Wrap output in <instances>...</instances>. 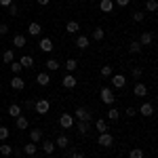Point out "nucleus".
Masks as SVG:
<instances>
[{"label": "nucleus", "instance_id": "obj_1", "mask_svg": "<svg viewBox=\"0 0 158 158\" xmlns=\"http://www.w3.org/2000/svg\"><path fill=\"white\" fill-rule=\"evenodd\" d=\"M99 97H101V101H103L106 106H114V101H116L112 86H101V91H99Z\"/></svg>", "mask_w": 158, "mask_h": 158}, {"label": "nucleus", "instance_id": "obj_2", "mask_svg": "<svg viewBox=\"0 0 158 158\" xmlns=\"http://www.w3.org/2000/svg\"><path fill=\"white\" fill-rule=\"evenodd\" d=\"M72 116H74V120H85V122H91V120H93L91 110H89V108H82V106H80V108H76V112H74Z\"/></svg>", "mask_w": 158, "mask_h": 158}, {"label": "nucleus", "instance_id": "obj_3", "mask_svg": "<svg viewBox=\"0 0 158 158\" xmlns=\"http://www.w3.org/2000/svg\"><path fill=\"white\" fill-rule=\"evenodd\" d=\"M34 110H36V114L38 116H44V114H49V110H51V101L49 99H36V103H34Z\"/></svg>", "mask_w": 158, "mask_h": 158}, {"label": "nucleus", "instance_id": "obj_4", "mask_svg": "<svg viewBox=\"0 0 158 158\" xmlns=\"http://www.w3.org/2000/svg\"><path fill=\"white\" fill-rule=\"evenodd\" d=\"M74 44H76V49L85 51V49H89V44H91V38L85 36V34H76V40H74Z\"/></svg>", "mask_w": 158, "mask_h": 158}, {"label": "nucleus", "instance_id": "obj_5", "mask_svg": "<svg viewBox=\"0 0 158 158\" xmlns=\"http://www.w3.org/2000/svg\"><path fill=\"white\" fill-rule=\"evenodd\" d=\"M61 86H65V89H76V86H78V78H76L74 74H65V76L61 78Z\"/></svg>", "mask_w": 158, "mask_h": 158}, {"label": "nucleus", "instance_id": "obj_6", "mask_svg": "<svg viewBox=\"0 0 158 158\" xmlns=\"http://www.w3.org/2000/svg\"><path fill=\"white\" fill-rule=\"evenodd\" d=\"M74 124H76V120H74L72 114H61L59 116V127L61 129H72Z\"/></svg>", "mask_w": 158, "mask_h": 158}, {"label": "nucleus", "instance_id": "obj_7", "mask_svg": "<svg viewBox=\"0 0 158 158\" xmlns=\"http://www.w3.org/2000/svg\"><path fill=\"white\" fill-rule=\"evenodd\" d=\"M97 143L101 148H112V143H114V135H112V133H99Z\"/></svg>", "mask_w": 158, "mask_h": 158}, {"label": "nucleus", "instance_id": "obj_8", "mask_svg": "<svg viewBox=\"0 0 158 158\" xmlns=\"http://www.w3.org/2000/svg\"><path fill=\"white\" fill-rule=\"evenodd\" d=\"M38 49L42 51V53H51V51H53V40H51L49 36L40 38V40H38Z\"/></svg>", "mask_w": 158, "mask_h": 158}, {"label": "nucleus", "instance_id": "obj_9", "mask_svg": "<svg viewBox=\"0 0 158 158\" xmlns=\"http://www.w3.org/2000/svg\"><path fill=\"white\" fill-rule=\"evenodd\" d=\"M11 89H13V91H23V89H25V80L19 76V74L11 78Z\"/></svg>", "mask_w": 158, "mask_h": 158}, {"label": "nucleus", "instance_id": "obj_10", "mask_svg": "<svg viewBox=\"0 0 158 158\" xmlns=\"http://www.w3.org/2000/svg\"><path fill=\"white\" fill-rule=\"evenodd\" d=\"M133 95L135 97H146L148 95V85L146 82H137V85L133 86Z\"/></svg>", "mask_w": 158, "mask_h": 158}, {"label": "nucleus", "instance_id": "obj_11", "mask_svg": "<svg viewBox=\"0 0 158 158\" xmlns=\"http://www.w3.org/2000/svg\"><path fill=\"white\" fill-rule=\"evenodd\" d=\"M139 114H141V116H146V118L154 116V106H152L150 101H143V103H141V108H139Z\"/></svg>", "mask_w": 158, "mask_h": 158}, {"label": "nucleus", "instance_id": "obj_12", "mask_svg": "<svg viewBox=\"0 0 158 158\" xmlns=\"http://www.w3.org/2000/svg\"><path fill=\"white\" fill-rule=\"evenodd\" d=\"M36 82L40 86H49L51 85V74L49 72H38L36 74Z\"/></svg>", "mask_w": 158, "mask_h": 158}, {"label": "nucleus", "instance_id": "obj_13", "mask_svg": "<svg viewBox=\"0 0 158 158\" xmlns=\"http://www.w3.org/2000/svg\"><path fill=\"white\" fill-rule=\"evenodd\" d=\"M124 85H127V78L122 74H112V86L114 89H122Z\"/></svg>", "mask_w": 158, "mask_h": 158}, {"label": "nucleus", "instance_id": "obj_14", "mask_svg": "<svg viewBox=\"0 0 158 158\" xmlns=\"http://www.w3.org/2000/svg\"><path fill=\"white\" fill-rule=\"evenodd\" d=\"M15 127H17L19 131H25V129L30 127V120H27V116H23V114H19V116L15 118Z\"/></svg>", "mask_w": 158, "mask_h": 158}, {"label": "nucleus", "instance_id": "obj_15", "mask_svg": "<svg viewBox=\"0 0 158 158\" xmlns=\"http://www.w3.org/2000/svg\"><path fill=\"white\" fill-rule=\"evenodd\" d=\"M25 44H27V38H25L23 34H15V36H13V47H15V49H23Z\"/></svg>", "mask_w": 158, "mask_h": 158}, {"label": "nucleus", "instance_id": "obj_16", "mask_svg": "<svg viewBox=\"0 0 158 158\" xmlns=\"http://www.w3.org/2000/svg\"><path fill=\"white\" fill-rule=\"evenodd\" d=\"M27 34L30 36H40L42 34V25L38 23V21H32V23L27 25Z\"/></svg>", "mask_w": 158, "mask_h": 158}, {"label": "nucleus", "instance_id": "obj_17", "mask_svg": "<svg viewBox=\"0 0 158 158\" xmlns=\"http://www.w3.org/2000/svg\"><path fill=\"white\" fill-rule=\"evenodd\" d=\"M152 42H154V34H152V32H143V34L139 36V44H141V47H150Z\"/></svg>", "mask_w": 158, "mask_h": 158}, {"label": "nucleus", "instance_id": "obj_18", "mask_svg": "<svg viewBox=\"0 0 158 158\" xmlns=\"http://www.w3.org/2000/svg\"><path fill=\"white\" fill-rule=\"evenodd\" d=\"M99 11L101 13H114V0H101L99 2Z\"/></svg>", "mask_w": 158, "mask_h": 158}, {"label": "nucleus", "instance_id": "obj_19", "mask_svg": "<svg viewBox=\"0 0 158 158\" xmlns=\"http://www.w3.org/2000/svg\"><path fill=\"white\" fill-rule=\"evenodd\" d=\"M44 68H47V72H55V70H59V68H61V63L55 59V57H51V59L44 61Z\"/></svg>", "mask_w": 158, "mask_h": 158}, {"label": "nucleus", "instance_id": "obj_20", "mask_svg": "<svg viewBox=\"0 0 158 158\" xmlns=\"http://www.w3.org/2000/svg\"><path fill=\"white\" fill-rule=\"evenodd\" d=\"M76 131H78V135H86L89 131H91V122L78 120V124H76Z\"/></svg>", "mask_w": 158, "mask_h": 158}, {"label": "nucleus", "instance_id": "obj_21", "mask_svg": "<svg viewBox=\"0 0 158 158\" xmlns=\"http://www.w3.org/2000/svg\"><path fill=\"white\" fill-rule=\"evenodd\" d=\"M78 30H80V23H78L76 19H72V21L65 23V32H68V34H78Z\"/></svg>", "mask_w": 158, "mask_h": 158}, {"label": "nucleus", "instance_id": "obj_22", "mask_svg": "<svg viewBox=\"0 0 158 158\" xmlns=\"http://www.w3.org/2000/svg\"><path fill=\"white\" fill-rule=\"evenodd\" d=\"M19 63H21L23 70H30V68H34V57H32V55H23V57L19 59Z\"/></svg>", "mask_w": 158, "mask_h": 158}, {"label": "nucleus", "instance_id": "obj_23", "mask_svg": "<svg viewBox=\"0 0 158 158\" xmlns=\"http://www.w3.org/2000/svg\"><path fill=\"white\" fill-rule=\"evenodd\" d=\"M36 152H38V146L34 143V141L25 143V148H23V154H25V156H36Z\"/></svg>", "mask_w": 158, "mask_h": 158}, {"label": "nucleus", "instance_id": "obj_24", "mask_svg": "<svg viewBox=\"0 0 158 158\" xmlns=\"http://www.w3.org/2000/svg\"><path fill=\"white\" fill-rule=\"evenodd\" d=\"M63 65H65V70H68V74H74L76 70H78V61L74 59V57H70V59L65 61Z\"/></svg>", "mask_w": 158, "mask_h": 158}, {"label": "nucleus", "instance_id": "obj_25", "mask_svg": "<svg viewBox=\"0 0 158 158\" xmlns=\"http://www.w3.org/2000/svg\"><path fill=\"white\" fill-rule=\"evenodd\" d=\"M106 116H108V120H110V122H116L118 118H120V112L114 108V106H110V110H108V114H106Z\"/></svg>", "mask_w": 158, "mask_h": 158}, {"label": "nucleus", "instance_id": "obj_26", "mask_svg": "<svg viewBox=\"0 0 158 158\" xmlns=\"http://www.w3.org/2000/svg\"><path fill=\"white\" fill-rule=\"evenodd\" d=\"M68 146H70V137L68 135H59L55 139V148H68Z\"/></svg>", "mask_w": 158, "mask_h": 158}, {"label": "nucleus", "instance_id": "obj_27", "mask_svg": "<svg viewBox=\"0 0 158 158\" xmlns=\"http://www.w3.org/2000/svg\"><path fill=\"white\" fill-rule=\"evenodd\" d=\"M141 51H143V47L139 44V40H131V42H129V53L137 55V53H141Z\"/></svg>", "mask_w": 158, "mask_h": 158}, {"label": "nucleus", "instance_id": "obj_28", "mask_svg": "<svg viewBox=\"0 0 158 158\" xmlns=\"http://www.w3.org/2000/svg\"><path fill=\"white\" fill-rule=\"evenodd\" d=\"M19 114H21V106H19V103H11V106H9V116H11V118H17Z\"/></svg>", "mask_w": 158, "mask_h": 158}, {"label": "nucleus", "instance_id": "obj_29", "mask_svg": "<svg viewBox=\"0 0 158 158\" xmlns=\"http://www.w3.org/2000/svg\"><path fill=\"white\" fill-rule=\"evenodd\" d=\"M42 137H44V135H42L40 129H32V131H30V141H34V143H38Z\"/></svg>", "mask_w": 158, "mask_h": 158}, {"label": "nucleus", "instance_id": "obj_30", "mask_svg": "<svg viewBox=\"0 0 158 158\" xmlns=\"http://www.w3.org/2000/svg\"><path fill=\"white\" fill-rule=\"evenodd\" d=\"M95 129H97L99 133H108L110 129H108V120H103V118H101V120H95Z\"/></svg>", "mask_w": 158, "mask_h": 158}, {"label": "nucleus", "instance_id": "obj_31", "mask_svg": "<svg viewBox=\"0 0 158 158\" xmlns=\"http://www.w3.org/2000/svg\"><path fill=\"white\" fill-rule=\"evenodd\" d=\"M2 61H4V63H11V61H15V51H13V49H6L4 53H2Z\"/></svg>", "mask_w": 158, "mask_h": 158}, {"label": "nucleus", "instance_id": "obj_32", "mask_svg": "<svg viewBox=\"0 0 158 158\" xmlns=\"http://www.w3.org/2000/svg\"><path fill=\"white\" fill-rule=\"evenodd\" d=\"M103 38H106V32H103L101 27H95V30H93V40H95V42H101Z\"/></svg>", "mask_w": 158, "mask_h": 158}, {"label": "nucleus", "instance_id": "obj_33", "mask_svg": "<svg viewBox=\"0 0 158 158\" xmlns=\"http://www.w3.org/2000/svg\"><path fill=\"white\" fill-rule=\"evenodd\" d=\"M42 150H44V154H53V152H55V141L44 139V146H42Z\"/></svg>", "mask_w": 158, "mask_h": 158}, {"label": "nucleus", "instance_id": "obj_34", "mask_svg": "<svg viewBox=\"0 0 158 158\" xmlns=\"http://www.w3.org/2000/svg\"><path fill=\"white\" fill-rule=\"evenodd\" d=\"M158 9V0H146V11L148 13H156Z\"/></svg>", "mask_w": 158, "mask_h": 158}, {"label": "nucleus", "instance_id": "obj_35", "mask_svg": "<svg viewBox=\"0 0 158 158\" xmlns=\"http://www.w3.org/2000/svg\"><path fill=\"white\" fill-rule=\"evenodd\" d=\"M129 158H143V150H141V148H133V150H129Z\"/></svg>", "mask_w": 158, "mask_h": 158}, {"label": "nucleus", "instance_id": "obj_36", "mask_svg": "<svg viewBox=\"0 0 158 158\" xmlns=\"http://www.w3.org/2000/svg\"><path fill=\"white\" fill-rule=\"evenodd\" d=\"M11 154H13V148L9 143H2L0 146V156H11Z\"/></svg>", "mask_w": 158, "mask_h": 158}, {"label": "nucleus", "instance_id": "obj_37", "mask_svg": "<svg viewBox=\"0 0 158 158\" xmlns=\"http://www.w3.org/2000/svg\"><path fill=\"white\" fill-rule=\"evenodd\" d=\"M99 74H101L103 78H110V76L114 74V70H112V65H103V68L99 70Z\"/></svg>", "mask_w": 158, "mask_h": 158}, {"label": "nucleus", "instance_id": "obj_38", "mask_svg": "<svg viewBox=\"0 0 158 158\" xmlns=\"http://www.w3.org/2000/svg\"><path fill=\"white\" fill-rule=\"evenodd\" d=\"M9 65H11V72L15 74V76H17V74L21 72V70H23V68H21V63H19V61H11V63H9Z\"/></svg>", "mask_w": 158, "mask_h": 158}, {"label": "nucleus", "instance_id": "obj_39", "mask_svg": "<svg viewBox=\"0 0 158 158\" xmlns=\"http://www.w3.org/2000/svg\"><path fill=\"white\" fill-rule=\"evenodd\" d=\"M6 9H9V15H11V17H17V15H19V6H17L15 2H13V4H9Z\"/></svg>", "mask_w": 158, "mask_h": 158}, {"label": "nucleus", "instance_id": "obj_40", "mask_svg": "<svg viewBox=\"0 0 158 158\" xmlns=\"http://www.w3.org/2000/svg\"><path fill=\"white\" fill-rule=\"evenodd\" d=\"M9 135H11V129H6V127H0V141L9 139Z\"/></svg>", "mask_w": 158, "mask_h": 158}, {"label": "nucleus", "instance_id": "obj_41", "mask_svg": "<svg viewBox=\"0 0 158 158\" xmlns=\"http://www.w3.org/2000/svg\"><path fill=\"white\" fill-rule=\"evenodd\" d=\"M143 19H146V13H143V11H135L133 13V21L139 23V21H143Z\"/></svg>", "mask_w": 158, "mask_h": 158}, {"label": "nucleus", "instance_id": "obj_42", "mask_svg": "<svg viewBox=\"0 0 158 158\" xmlns=\"http://www.w3.org/2000/svg\"><path fill=\"white\" fill-rule=\"evenodd\" d=\"M141 76H143V68H139V65L133 68V78H135V80H139Z\"/></svg>", "mask_w": 158, "mask_h": 158}, {"label": "nucleus", "instance_id": "obj_43", "mask_svg": "<svg viewBox=\"0 0 158 158\" xmlns=\"http://www.w3.org/2000/svg\"><path fill=\"white\" fill-rule=\"evenodd\" d=\"M6 34H9V25L0 23V36H6Z\"/></svg>", "mask_w": 158, "mask_h": 158}, {"label": "nucleus", "instance_id": "obj_44", "mask_svg": "<svg viewBox=\"0 0 158 158\" xmlns=\"http://www.w3.org/2000/svg\"><path fill=\"white\" fill-rule=\"evenodd\" d=\"M124 114H127L129 118H133L135 114H137V110H135V108H127V112H124Z\"/></svg>", "mask_w": 158, "mask_h": 158}, {"label": "nucleus", "instance_id": "obj_45", "mask_svg": "<svg viewBox=\"0 0 158 158\" xmlns=\"http://www.w3.org/2000/svg\"><path fill=\"white\" fill-rule=\"evenodd\" d=\"M34 103H36L34 99H27V101H25V108H27V110H34Z\"/></svg>", "mask_w": 158, "mask_h": 158}, {"label": "nucleus", "instance_id": "obj_46", "mask_svg": "<svg viewBox=\"0 0 158 158\" xmlns=\"http://www.w3.org/2000/svg\"><path fill=\"white\" fill-rule=\"evenodd\" d=\"M129 2H131V0H116L118 6H129Z\"/></svg>", "mask_w": 158, "mask_h": 158}, {"label": "nucleus", "instance_id": "obj_47", "mask_svg": "<svg viewBox=\"0 0 158 158\" xmlns=\"http://www.w3.org/2000/svg\"><path fill=\"white\" fill-rule=\"evenodd\" d=\"M72 158H86V156L82 154V152H74V154H72Z\"/></svg>", "mask_w": 158, "mask_h": 158}, {"label": "nucleus", "instance_id": "obj_48", "mask_svg": "<svg viewBox=\"0 0 158 158\" xmlns=\"http://www.w3.org/2000/svg\"><path fill=\"white\" fill-rule=\"evenodd\" d=\"M36 2H38V4H40V6H47V4H49L51 0H36Z\"/></svg>", "mask_w": 158, "mask_h": 158}, {"label": "nucleus", "instance_id": "obj_49", "mask_svg": "<svg viewBox=\"0 0 158 158\" xmlns=\"http://www.w3.org/2000/svg\"><path fill=\"white\" fill-rule=\"evenodd\" d=\"M0 4L2 6H9V4H13V0H0Z\"/></svg>", "mask_w": 158, "mask_h": 158}, {"label": "nucleus", "instance_id": "obj_50", "mask_svg": "<svg viewBox=\"0 0 158 158\" xmlns=\"http://www.w3.org/2000/svg\"><path fill=\"white\" fill-rule=\"evenodd\" d=\"M72 2H78V0H72Z\"/></svg>", "mask_w": 158, "mask_h": 158}, {"label": "nucleus", "instance_id": "obj_51", "mask_svg": "<svg viewBox=\"0 0 158 158\" xmlns=\"http://www.w3.org/2000/svg\"><path fill=\"white\" fill-rule=\"evenodd\" d=\"M0 158H2V156H0Z\"/></svg>", "mask_w": 158, "mask_h": 158}]
</instances>
